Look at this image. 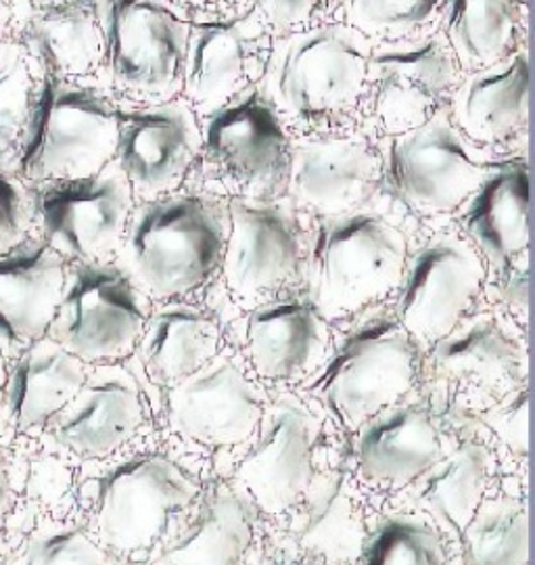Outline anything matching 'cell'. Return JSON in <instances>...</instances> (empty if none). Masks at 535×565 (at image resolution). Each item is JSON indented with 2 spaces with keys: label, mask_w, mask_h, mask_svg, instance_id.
Here are the masks:
<instances>
[{
  "label": "cell",
  "mask_w": 535,
  "mask_h": 565,
  "mask_svg": "<svg viewBox=\"0 0 535 565\" xmlns=\"http://www.w3.org/2000/svg\"><path fill=\"white\" fill-rule=\"evenodd\" d=\"M118 121V107L100 90L40 63L34 102L9 172L28 186L95 177L114 163Z\"/></svg>",
  "instance_id": "cell-1"
},
{
  "label": "cell",
  "mask_w": 535,
  "mask_h": 565,
  "mask_svg": "<svg viewBox=\"0 0 535 565\" xmlns=\"http://www.w3.org/2000/svg\"><path fill=\"white\" fill-rule=\"evenodd\" d=\"M226 228V210L203 195L140 203L124 233L119 268L147 296H186L218 270Z\"/></svg>",
  "instance_id": "cell-2"
},
{
  "label": "cell",
  "mask_w": 535,
  "mask_h": 565,
  "mask_svg": "<svg viewBox=\"0 0 535 565\" xmlns=\"http://www.w3.org/2000/svg\"><path fill=\"white\" fill-rule=\"evenodd\" d=\"M408 264L396 223L371 210L322 218L310 247L312 303L322 319H341L383 300Z\"/></svg>",
  "instance_id": "cell-3"
},
{
  "label": "cell",
  "mask_w": 535,
  "mask_h": 565,
  "mask_svg": "<svg viewBox=\"0 0 535 565\" xmlns=\"http://www.w3.org/2000/svg\"><path fill=\"white\" fill-rule=\"evenodd\" d=\"M371 55L368 42L352 25L296 32L272 61V105L312 128L350 118L366 99Z\"/></svg>",
  "instance_id": "cell-4"
},
{
  "label": "cell",
  "mask_w": 535,
  "mask_h": 565,
  "mask_svg": "<svg viewBox=\"0 0 535 565\" xmlns=\"http://www.w3.org/2000/svg\"><path fill=\"white\" fill-rule=\"evenodd\" d=\"M417 342L396 317L356 324L324 364L312 392L341 424L356 429L402 401L417 380Z\"/></svg>",
  "instance_id": "cell-5"
},
{
  "label": "cell",
  "mask_w": 535,
  "mask_h": 565,
  "mask_svg": "<svg viewBox=\"0 0 535 565\" xmlns=\"http://www.w3.org/2000/svg\"><path fill=\"white\" fill-rule=\"evenodd\" d=\"M189 25L172 0H107L103 67L121 97L149 105L174 95Z\"/></svg>",
  "instance_id": "cell-6"
},
{
  "label": "cell",
  "mask_w": 535,
  "mask_h": 565,
  "mask_svg": "<svg viewBox=\"0 0 535 565\" xmlns=\"http://www.w3.org/2000/svg\"><path fill=\"white\" fill-rule=\"evenodd\" d=\"M147 319L142 291L119 266L69 263L46 335L82 363H114L139 343Z\"/></svg>",
  "instance_id": "cell-7"
},
{
  "label": "cell",
  "mask_w": 535,
  "mask_h": 565,
  "mask_svg": "<svg viewBox=\"0 0 535 565\" xmlns=\"http://www.w3.org/2000/svg\"><path fill=\"white\" fill-rule=\"evenodd\" d=\"M490 166L446 118L389 137L383 174L397 202L418 218L450 216L475 195Z\"/></svg>",
  "instance_id": "cell-8"
},
{
  "label": "cell",
  "mask_w": 535,
  "mask_h": 565,
  "mask_svg": "<svg viewBox=\"0 0 535 565\" xmlns=\"http://www.w3.org/2000/svg\"><path fill=\"white\" fill-rule=\"evenodd\" d=\"M199 158L237 200H268L287 181L291 142L272 102L249 90L207 118Z\"/></svg>",
  "instance_id": "cell-9"
},
{
  "label": "cell",
  "mask_w": 535,
  "mask_h": 565,
  "mask_svg": "<svg viewBox=\"0 0 535 565\" xmlns=\"http://www.w3.org/2000/svg\"><path fill=\"white\" fill-rule=\"evenodd\" d=\"M135 195L116 163L78 181L32 189L34 231L67 263H107L121 247Z\"/></svg>",
  "instance_id": "cell-10"
},
{
  "label": "cell",
  "mask_w": 535,
  "mask_h": 565,
  "mask_svg": "<svg viewBox=\"0 0 535 565\" xmlns=\"http://www.w3.org/2000/svg\"><path fill=\"white\" fill-rule=\"evenodd\" d=\"M197 492L193 478L159 455H140L111 467L93 497V524L100 545L116 553L149 548L170 515L189 505Z\"/></svg>",
  "instance_id": "cell-11"
},
{
  "label": "cell",
  "mask_w": 535,
  "mask_h": 565,
  "mask_svg": "<svg viewBox=\"0 0 535 565\" xmlns=\"http://www.w3.org/2000/svg\"><path fill=\"white\" fill-rule=\"evenodd\" d=\"M268 28L252 9L193 21L182 67L189 109L210 118L249 93L268 65Z\"/></svg>",
  "instance_id": "cell-12"
},
{
  "label": "cell",
  "mask_w": 535,
  "mask_h": 565,
  "mask_svg": "<svg viewBox=\"0 0 535 565\" xmlns=\"http://www.w3.org/2000/svg\"><path fill=\"white\" fill-rule=\"evenodd\" d=\"M483 282L475 247L460 235H437L406 264L396 319L415 342H439L464 319Z\"/></svg>",
  "instance_id": "cell-13"
},
{
  "label": "cell",
  "mask_w": 535,
  "mask_h": 565,
  "mask_svg": "<svg viewBox=\"0 0 535 565\" xmlns=\"http://www.w3.org/2000/svg\"><path fill=\"white\" fill-rule=\"evenodd\" d=\"M458 82V63L441 36L406 42L371 55V118L387 137L437 118Z\"/></svg>",
  "instance_id": "cell-14"
},
{
  "label": "cell",
  "mask_w": 535,
  "mask_h": 565,
  "mask_svg": "<svg viewBox=\"0 0 535 565\" xmlns=\"http://www.w3.org/2000/svg\"><path fill=\"white\" fill-rule=\"evenodd\" d=\"M114 163L145 202L174 195L201 151L195 114L182 103H149L118 109Z\"/></svg>",
  "instance_id": "cell-15"
},
{
  "label": "cell",
  "mask_w": 535,
  "mask_h": 565,
  "mask_svg": "<svg viewBox=\"0 0 535 565\" xmlns=\"http://www.w3.org/2000/svg\"><path fill=\"white\" fill-rule=\"evenodd\" d=\"M256 431V443L238 465V484L264 511L282 513L298 503L317 476L320 422L308 404L282 394L264 408Z\"/></svg>",
  "instance_id": "cell-16"
},
{
  "label": "cell",
  "mask_w": 535,
  "mask_h": 565,
  "mask_svg": "<svg viewBox=\"0 0 535 565\" xmlns=\"http://www.w3.org/2000/svg\"><path fill=\"white\" fill-rule=\"evenodd\" d=\"M222 254L224 281L233 294L256 300L298 277L303 243L296 216L268 200H231Z\"/></svg>",
  "instance_id": "cell-17"
},
{
  "label": "cell",
  "mask_w": 535,
  "mask_h": 565,
  "mask_svg": "<svg viewBox=\"0 0 535 565\" xmlns=\"http://www.w3.org/2000/svg\"><path fill=\"white\" fill-rule=\"evenodd\" d=\"M170 425L186 440L233 446L256 434L264 415L258 385L228 354H218L193 375L172 385Z\"/></svg>",
  "instance_id": "cell-18"
},
{
  "label": "cell",
  "mask_w": 535,
  "mask_h": 565,
  "mask_svg": "<svg viewBox=\"0 0 535 565\" xmlns=\"http://www.w3.org/2000/svg\"><path fill=\"white\" fill-rule=\"evenodd\" d=\"M142 422L145 403L135 375L126 366L103 363L88 371L78 394L42 434L79 459H103L126 445Z\"/></svg>",
  "instance_id": "cell-19"
},
{
  "label": "cell",
  "mask_w": 535,
  "mask_h": 565,
  "mask_svg": "<svg viewBox=\"0 0 535 565\" xmlns=\"http://www.w3.org/2000/svg\"><path fill=\"white\" fill-rule=\"evenodd\" d=\"M67 266L39 235L0 256V352L7 361L46 338Z\"/></svg>",
  "instance_id": "cell-20"
},
{
  "label": "cell",
  "mask_w": 535,
  "mask_h": 565,
  "mask_svg": "<svg viewBox=\"0 0 535 565\" xmlns=\"http://www.w3.org/2000/svg\"><path fill=\"white\" fill-rule=\"evenodd\" d=\"M381 174L383 160L364 137H327L291 149L287 179L301 205L331 218L357 210Z\"/></svg>",
  "instance_id": "cell-21"
},
{
  "label": "cell",
  "mask_w": 535,
  "mask_h": 565,
  "mask_svg": "<svg viewBox=\"0 0 535 565\" xmlns=\"http://www.w3.org/2000/svg\"><path fill=\"white\" fill-rule=\"evenodd\" d=\"M86 375V363L49 335L28 345L7 364L0 425L15 436L42 434L49 422L78 394Z\"/></svg>",
  "instance_id": "cell-22"
},
{
  "label": "cell",
  "mask_w": 535,
  "mask_h": 565,
  "mask_svg": "<svg viewBox=\"0 0 535 565\" xmlns=\"http://www.w3.org/2000/svg\"><path fill=\"white\" fill-rule=\"evenodd\" d=\"M529 168L511 160L490 168L475 195L462 205L460 224L467 242L496 268L497 277L513 270L529 247Z\"/></svg>",
  "instance_id": "cell-23"
},
{
  "label": "cell",
  "mask_w": 535,
  "mask_h": 565,
  "mask_svg": "<svg viewBox=\"0 0 535 565\" xmlns=\"http://www.w3.org/2000/svg\"><path fill=\"white\" fill-rule=\"evenodd\" d=\"M243 343L261 377L291 382L327 361L331 338L314 303L291 298L258 306L245 319Z\"/></svg>",
  "instance_id": "cell-24"
},
{
  "label": "cell",
  "mask_w": 535,
  "mask_h": 565,
  "mask_svg": "<svg viewBox=\"0 0 535 565\" xmlns=\"http://www.w3.org/2000/svg\"><path fill=\"white\" fill-rule=\"evenodd\" d=\"M458 132L469 142L502 147L527 135L529 60L515 51L490 67L477 70L454 99Z\"/></svg>",
  "instance_id": "cell-25"
},
{
  "label": "cell",
  "mask_w": 535,
  "mask_h": 565,
  "mask_svg": "<svg viewBox=\"0 0 535 565\" xmlns=\"http://www.w3.org/2000/svg\"><path fill=\"white\" fill-rule=\"evenodd\" d=\"M431 415L418 406H389L362 425L357 471L373 484H413L443 457Z\"/></svg>",
  "instance_id": "cell-26"
},
{
  "label": "cell",
  "mask_w": 535,
  "mask_h": 565,
  "mask_svg": "<svg viewBox=\"0 0 535 565\" xmlns=\"http://www.w3.org/2000/svg\"><path fill=\"white\" fill-rule=\"evenodd\" d=\"M23 42L42 65L82 81L103 67L105 7L99 0H25Z\"/></svg>",
  "instance_id": "cell-27"
},
{
  "label": "cell",
  "mask_w": 535,
  "mask_h": 565,
  "mask_svg": "<svg viewBox=\"0 0 535 565\" xmlns=\"http://www.w3.org/2000/svg\"><path fill=\"white\" fill-rule=\"evenodd\" d=\"M289 532L301 548L329 562H352L366 541L354 494L338 471L317 473L301 492Z\"/></svg>",
  "instance_id": "cell-28"
},
{
  "label": "cell",
  "mask_w": 535,
  "mask_h": 565,
  "mask_svg": "<svg viewBox=\"0 0 535 565\" xmlns=\"http://www.w3.org/2000/svg\"><path fill=\"white\" fill-rule=\"evenodd\" d=\"M220 333L214 321L189 303L159 308L140 335V361L159 384L176 385L218 356Z\"/></svg>",
  "instance_id": "cell-29"
},
{
  "label": "cell",
  "mask_w": 535,
  "mask_h": 565,
  "mask_svg": "<svg viewBox=\"0 0 535 565\" xmlns=\"http://www.w3.org/2000/svg\"><path fill=\"white\" fill-rule=\"evenodd\" d=\"M436 366L452 380H475L479 384L516 390L525 377V361L518 343L496 319L481 315L460 323L434 343Z\"/></svg>",
  "instance_id": "cell-30"
},
{
  "label": "cell",
  "mask_w": 535,
  "mask_h": 565,
  "mask_svg": "<svg viewBox=\"0 0 535 565\" xmlns=\"http://www.w3.org/2000/svg\"><path fill=\"white\" fill-rule=\"evenodd\" d=\"M494 459L483 445L469 443L443 455L413 482V499L448 532L460 534L483 503Z\"/></svg>",
  "instance_id": "cell-31"
},
{
  "label": "cell",
  "mask_w": 535,
  "mask_h": 565,
  "mask_svg": "<svg viewBox=\"0 0 535 565\" xmlns=\"http://www.w3.org/2000/svg\"><path fill=\"white\" fill-rule=\"evenodd\" d=\"M254 541V509L228 488L216 490L197 520L168 546L159 565H238Z\"/></svg>",
  "instance_id": "cell-32"
},
{
  "label": "cell",
  "mask_w": 535,
  "mask_h": 565,
  "mask_svg": "<svg viewBox=\"0 0 535 565\" xmlns=\"http://www.w3.org/2000/svg\"><path fill=\"white\" fill-rule=\"evenodd\" d=\"M443 41L460 67L473 72L511 55L518 0H443Z\"/></svg>",
  "instance_id": "cell-33"
},
{
  "label": "cell",
  "mask_w": 535,
  "mask_h": 565,
  "mask_svg": "<svg viewBox=\"0 0 535 565\" xmlns=\"http://www.w3.org/2000/svg\"><path fill=\"white\" fill-rule=\"evenodd\" d=\"M462 565H527V511L513 499L483 501L460 532Z\"/></svg>",
  "instance_id": "cell-34"
},
{
  "label": "cell",
  "mask_w": 535,
  "mask_h": 565,
  "mask_svg": "<svg viewBox=\"0 0 535 565\" xmlns=\"http://www.w3.org/2000/svg\"><path fill=\"white\" fill-rule=\"evenodd\" d=\"M40 63L23 41H0V168L11 170L39 84Z\"/></svg>",
  "instance_id": "cell-35"
},
{
  "label": "cell",
  "mask_w": 535,
  "mask_h": 565,
  "mask_svg": "<svg viewBox=\"0 0 535 565\" xmlns=\"http://www.w3.org/2000/svg\"><path fill=\"white\" fill-rule=\"evenodd\" d=\"M9 565H116L84 527L46 520L23 536Z\"/></svg>",
  "instance_id": "cell-36"
},
{
  "label": "cell",
  "mask_w": 535,
  "mask_h": 565,
  "mask_svg": "<svg viewBox=\"0 0 535 565\" xmlns=\"http://www.w3.org/2000/svg\"><path fill=\"white\" fill-rule=\"evenodd\" d=\"M362 565H448L436 532L417 518L385 520L360 553Z\"/></svg>",
  "instance_id": "cell-37"
},
{
  "label": "cell",
  "mask_w": 535,
  "mask_h": 565,
  "mask_svg": "<svg viewBox=\"0 0 535 565\" xmlns=\"http://www.w3.org/2000/svg\"><path fill=\"white\" fill-rule=\"evenodd\" d=\"M345 9L364 39L399 41L431 25L441 15L443 0H345Z\"/></svg>",
  "instance_id": "cell-38"
},
{
  "label": "cell",
  "mask_w": 535,
  "mask_h": 565,
  "mask_svg": "<svg viewBox=\"0 0 535 565\" xmlns=\"http://www.w3.org/2000/svg\"><path fill=\"white\" fill-rule=\"evenodd\" d=\"M34 237L32 189L0 168V256Z\"/></svg>",
  "instance_id": "cell-39"
},
{
  "label": "cell",
  "mask_w": 535,
  "mask_h": 565,
  "mask_svg": "<svg viewBox=\"0 0 535 565\" xmlns=\"http://www.w3.org/2000/svg\"><path fill=\"white\" fill-rule=\"evenodd\" d=\"M485 424L494 429L497 438L516 455H527L529 448V392L516 387L513 394L497 404L485 417Z\"/></svg>",
  "instance_id": "cell-40"
},
{
  "label": "cell",
  "mask_w": 535,
  "mask_h": 565,
  "mask_svg": "<svg viewBox=\"0 0 535 565\" xmlns=\"http://www.w3.org/2000/svg\"><path fill=\"white\" fill-rule=\"evenodd\" d=\"M327 7V0H252V11L268 30L293 32L310 23Z\"/></svg>",
  "instance_id": "cell-41"
},
{
  "label": "cell",
  "mask_w": 535,
  "mask_h": 565,
  "mask_svg": "<svg viewBox=\"0 0 535 565\" xmlns=\"http://www.w3.org/2000/svg\"><path fill=\"white\" fill-rule=\"evenodd\" d=\"M15 505V480L9 455L0 446V530L7 524L11 511Z\"/></svg>",
  "instance_id": "cell-42"
},
{
  "label": "cell",
  "mask_w": 535,
  "mask_h": 565,
  "mask_svg": "<svg viewBox=\"0 0 535 565\" xmlns=\"http://www.w3.org/2000/svg\"><path fill=\"white\" fill-rule=\"evenodd\" d=\"M9 15H11V4H9V0H0V41H2L4 25L9 23Z\"/></svg>",
  "instance_id": "cell-43"
},
{
  "label": "cell",
  "mask_w": 535,
  "mask_h": 565,
  "mask_svg": "<svg viewBox=\"0 0 535 565\" xmlns=\"http://www.w3.org/2000/svg\"><path fill=\"white\" fill-rule=\"evenodd\" d=\"M182 4H193V7H212V4H220L226 0H179Z\"/></svg>",
  "instance_id": "cell-44"
},
{
  "label": "cell",
  "mask_w": 535,
  "mask_h": 565,
  "mask_svg": "<svg viewBox=\"0 0 535 565\" xmlns=\"http://www.w3.org/2000/svg\"><path fill=\"white\" fill-rule=\"evenodd\" d=\"M7 364H9V361L0 352V396H2V385H4V377H7Z\"/></svg>",
  "instance_id": "cell-45"
},
{
  "label": "cell",
  "mask_w": 535,
  "mask_h": 565,
  "mask_svg": "<svg viewBox=\"0 0 535 565\" xmlns=\"http://www.w3.org/2000/svg\"><path fill=\"white\" fill-rule=\"evenodd\" d=\"M0 565H7V562H4V557H2V555H0Z\"/></svg>",
  "instance_id": "cell-46"
},
{
  "label": "cell",
  "mask_w": 535,
  "mask_h": 565,
  "mask_svg": "<svg viewBox=\"0 0 535 565\" xmlns=\"http://www.w3.org/2000/svg\"><path fill=\"white\" fill-rule=\"evenodd\" d=\"M280 565H289V564H280Z\"/></svg>",
  "instance_id": "cell-47"
}]
</instances>
